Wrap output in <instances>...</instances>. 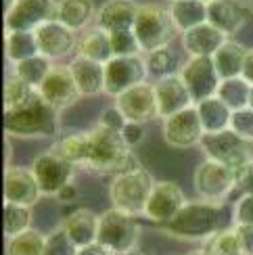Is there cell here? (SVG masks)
<instances>
[{"mask_svg":"<svg viewBox=\"0 0 253 255\" xmlns=\"http://www.w3.org/2000/svg\"><path fill=\"white\" fill-rule=\"evenodd\" d=\"M140 167V161L126 144L122 132L111 130L97 124L88 130V153L84 169L99 174V176H122L126 172Z\"/></svg>","mask_w":253,"mask_h":255,"instance_id":"6da1fadb","label":"cell"},{"mask_svg":"<svg viewBox=\"0 0 253 255\" xmlns=\"http://www.w3.org/2000/svg\"><path fill=\"white\" fill-rule=\"evenodd\" d=\"M222 209L220 205L207 201H188L170 224H165V232L184 241H207L222 228Z\"/></svg>","mask_w":253,"mask_h":255,"instance_id":"7a4b0ae2","label":"cell"},{"mask_svg":"<svg viewBox=\"0 0 253 255\" xmlns=\"http://www.w3.org/2000/svg\"><path fill=\"white\" fill-rule=\"evenodd\" d=\"M52 107L40 99V94L36 92V97L31 99L25 107H21L17 111H6L4 113V132L6 136L13 138H46L55 136L59 120Z\"/></svg>","mask_w":253,"mask_h":255,"instance_id":"3957f363","label":"cell"},{"mask_svg":"<svg viewBox=\"0 0 253 255\" xmlns=\"http://www.w3.org/2000/svg\"><path fill=\"white\" fill-rule=\"evenodd\" d=\"M155 182L157 180H153L151 172H146L142 165L132 169V172L115 176L109 186L111 207L134 218L144 216V209H146V203H149Z\"/></svg>","mask_w":253,"mask_h":255,"instance_id":"277c9868","label":"cell"},{"mask_svg":"<svg viewBox=\"0 0 253 255\" xmlns=\"http://www.w3.org/2000/svg\"><path fill=\"white\" fill-rule=\"evenodd\" d=\"M178 29L172 21L170 10L163 8L161 4L146 2L140 4L138 17L134 23V36L138 40L142 52H153L157 48L170 46V42L176 38Z\"/></svg>","mask_w":253,"mask_h":255,"instance_id":"5b68a950","label":"cell"},{"mask_svg":"<svg viewBox=\"0 0 253 255\" xmlns=\"http://www.w3.org/2000/svg\"><path fill=\"white\" fill-rule=\"evenodd\" d=\"M140 239V226L134 216L120 209H107L99 216V237L97 243L107 247L113 255H128L136 249Z\"/></svg>","mask_w":253,"mask_h":255,"instance_id":"8992f818","label":"cell"},{"mask_svg":"<svg viewBox=\"0 0 253 255\" xmlns=\"http://www.w3.org/2000/svg\"><path fill=\"white\" fill-rule=\"evenodd\" d=\"M195 193L201 201L214 205H222L237 188V169L222 165L214 159H205L201 165H197L193 174Z\"/></svg>","mask_w":253,"mask_h":255,"instance_id":"52a82bcc","label":"cell"},{"mask_svg":"<svg viewBox=\"0 0 253 255\" xmlns=\"http://www.w3.org/2000/svg\"><path fill=\"white\" fill-rule=\"evenodd\" d=\"M199 146L203 148L207 159H214V161L233 167L237 172L253 161V142L243 136H239L230 128L224 132L205 134Z\"/></svg>","mask_w":253,"mask_h":255,"instance_id":"ba28073f","label":"cell"},{"mask_svg":"<svg viewBox=\"0 0 253 255\" xmlns=\"http://www.w3.org/2000/svg\"><path fill=\"white\" fill-rule=\"evenodd\" d=\"M146 78H149L146 59H142L140 55L113 57L105 65V94L115 99L122 92L138 86V84H144Z\"/></svg>","mask_w":253,"mask_h":255,"instance_id":"9c48e42d","label":"cell"},{"mask_svg":"<svg viewBox=\"0 0 253 255\" xmlns=\"http://www.w3.org/2000/svg\"><path fill=\"white\" fill-rule=\"evenodd\" d=\"M36 92L40 94V99L55 111H65L82 99L80 88L71 76L69 65H52V69L48 71V76L38 86Z\"/></svg>","mask_w":253,"mask_h":255,"instance_id":"30bf717a","label":"cell"},{"mask_svg":"<svg viewBox=\"0 0 253 255\" xmlns=\"http://www.w3.org/2000/svg\"><path fill=\"white\" fill-rule=\"evenodd\" d=\"M180 78L184 80L195 105L209 97H216L222 82L212 57H188V61L180 67Z\"/></svg>","mask_w":253,"mask_h":255,"instance_id":"8fae6325","label":"cell"},{"mask_svg":"<svg viewBox=\"0 0 253 255\" xmlns=\"http://www.w3.org/2000/svg\"><path fill=\"white\" fill-rule=\"evenodd\" d=\"M29 167L38 180L42 195L46 197H57L67 184H71L73 174H76V165L61 159L52 151L38 155Z\"/></svg>","mask_w":253,"mask_h":255,"instance_id":"7c38bea8","label":"cell"},{"mask_svg":"<svg viewBox=\"0 0 253 255\" xmlns=\"http://www.w3.org/2000/svg\"><path fill=\"white\" fill-rule=\"evenodd\" d=\"M161 134H163V142L172 148H193L201 144L205 130L201 126V120H199L195 105L165 118L161 126Z\"/></svg>","mask_w":253,"mask_h":255,"instance_id":"4fadbf2b","label":"cell"},{"mask_svg":"<svg viewBox=\"0 0 253 255\" xmlns=\"http://www.w3.org/2000/svg\"><path fill=\"white\" fill-rule=\"evenodd\" d=\"M57 19L55 0H17L4 13L6 31H36L42 23Z\"/></svg>","mask_w":253,"mask_h":255,"instance_id":"5bb4252c","label":"cell"},{"mask_svg":"<svg viewBox=\"0 0 253 255\" xmlns=\"http://www.w3.org/2000/svg\"><path fill=\"white\" fill-rule=\"evenodd\" d=\"M188 203L182 188L170 180H159L153 186L149 203L144 209V218L155 222V224H170V222L180 214V209Z\"/></svg>","mask_w":253,"mask_h":255,"instance_id":"9a60e30c","label":"cell"},{"mask_svg":"<svg viewBox=\"0 0 253 255\" xmlns=\"http://www.w3.org/2000/svg\"><path fill=\"white\" fill-rule=\"evenodd\" d=\"M113 105L126 115V120L134 124H149L155 118H159L155 86L149 82L138 84V86L122 92L120 97H115Z\"/></svg>","mask_w":253,"mask_h":255,"instance_id":"2e32d148","label":"cell"},{"mask_svg":"<svg viewBox=\"0 0 253 255\" xmlns=\"http://www.w3.org/2000/svg\"><path fill=\"white\" fill-rule=\"evenodd\" d=\"M253 15L249 0H214L207 4V21L233 38L243 29Z\"/></svg>","mask_w":253,"mask_h":255,"instance_id":"e0dca14e","label":"cell"},{"mask_svg":"<svg viewBox=\"0 0 253 255\" xmlns=\"http://www.w3.org/2000/svg\"><path fill=\"white\" fill-rule=\"evenodd\" d=\"M36 40L40 46V55L48 57L50 61H63L67 59L73 50L78 48L76 31L63 25L61 21L52 19L42 23L36 29Z\"/></svg>","mask_w":253,"mask_h":255,"instance_id":"ac0fdd59","label":"cell"},{"mask_svg":"<svg viewBox=\"0 0 253 255\" xmlns=\"http://www.w3.org/2000/svg\"><path fill=\"white\" fill-rule=\"evenodd\" d=\"M4 203L34 207L38 199L42 197V190L38 186V180L31 172V167H6L4 169V182H2Z\"/></svg>","mask_w":253,"mask_h":255,"instance_id":"d6986e66","label":"cell"},{"mask_svg":"<svg viewBox=\"0 0 253 255\" xmlns=\"http://www.w3.org/2000/svg\"><path fill=\"white\" fill-rule=\"evenodd\" d=\"M155 99H157V109H159V118L165 120L174 113H180L188 107H193L195 101L188 92L184 80L180 73L176 76H167L161 80H155Z\"/></svg>","mask_w":253,"mask_h":255,"instance_id":"ffe728a7","label":"cell"},{"mask_svg":"<svg viewBox=\"0 0 253 255\" xmlns=\"http://www.w3.org/2000/svg\"><path fill=\"white\" fill-rule=\"evenodd\" d=\"M140 4L136 0H105L97 8V19L94 25L109 31V34H120V31H134L136 17H138Z\"/></svg>","mask_w":253,"mask_h":255,"instance_id":"44dd1931","label":"cell"},{"mask_svg":"<svg viewBox=\"0 0 253 255\" xmlns=\"http://www.w3.org/2000/svg\"><path fill=\"white\" fill-rule=\"evenodd\" d=\"M180 40H182V48L188 52V57H214L218 48L228 40V36L207 21L203 25H197L180 34Z\"/></svg>","mask_w":253,"mask_h":255,"instance_id":"7402d4cb","label":"cell"},{"mask_svg":"<svg viewBox=\"0 0 253 255\" xmlns=\"http://www.w3.org/2000/svg\"><path fill=\"white\" fill-rule=\"evenodd\" d=\"M61 228L67 232V237L71 239V243L78 249L86 247V245H90V243H97V237H99V216L94 214L92 209H86V207L73 209L71 214L65 216Z\"/></svg>","mask_w":253,"mask_h":255,"instance_id":"603a6c76","label":"cell"},{"mask_svg":"<svg viewBox=\"0 0 253 255\" xmlns=\"http://www.w3.org/2000/svg\"><path fill=\"white\" fill-rule=\"evenodd\" d=\"M69 69H71V76L76 80L82 97L105 94V65L103 63L76 55L69 63Z\"/></svg>","mask_w":253,"mask_h":255,"instance_id":"cb8c5ba5","label":"cell"},{"mask_svg":"<svg viewBox=\"0 0 253 255\" xmlns=\"http://www.w3.org/2000/svg\"><path fill=\"white\" fill-rule=\"evenodd\" d=\"M76 55L107 65V63L113 59L111 34L109 31H105V29H101L99 25H92L88 29H84V34L78 40Z\"/></svg>","mask_w":253,"mask_h":255,"instance_id":"d4e9b609","label":"cell"},{"mask_svg":"<svg viewBox=\"0 0 253 255\" xmlns=\"http://www.w3.org/2000/svg\"><path fill=\"white\" fill-rule=\"evenodd\" d=\"M94 19H97L94 0H57V21L69 29H88Z\"/></svg>","mask_w":253,"mask_h":255,"instance_id":"484cf974","label":"cell"},{"mask_svg":"<svg viewBox=\"0 0 253 255\" xmlns=\"http://www.w3.org/2000/svg\"><path fill=\"white\" fill-rule=\"evenodd\" d=\"M199 120H201V126L205 134H216V132H224L230 128V122H233V109L216 94V97H209L201 103L195 105Z\"/></svg>","mask_w":253,"mask_h":255,"instance_id":"4316f807","label":"cell"},{"mask_svg":"<svg viewBox=\"0 0 253 255\" xmlns=\"http://www.w3.org/2000/svg\"><path fill=\"white\" fill-rule=\"evenodd\" d=\"M167 10H170L178 34L207 23V4L201 0H176V2H170Z\"/></svg>","mask_w":253,"mask_h":255,"instance_id":"83f0119b","label":"cell"},{"mask_svg":"<svg viewBox=\"0 0 253 255\" xmlns=\"http://www.w3.org/2000/svg\"><path fill=\"white\" fill-rule=\"evenodd\" d=\"M245 55L247 48H243V44H239L237 40L228 38L222 46L218 48V52L212 57L214 65L220 73L222 80H230V78H241L243 73V63H245Z\"/></svg>","mask_w":253,"mask_h":255,"instance_id":"f1b7e54d","label":"cell"},{"mask_svg":"<svg viewBox=\"0 0 253 255\" xmlns=\"http://www.w3.org/2000/svg\"><path fill=\"white\" fill-rule=\"evenodd\" d=\"M4 55L13 65L40 55L36 31H4Z\"/></svg>","mask_w":253,"mask_h":255,"instance_id":"f546056e","label":"cell"},{"mask_svg":"<svg viewBox=\"0 0 253 255\" xmlns=\"http://www.w3.org/2000/svg\"><path fill=\"white\" fill-rule=\"evenodd\" d=\"M50 151L59 155L61 159L73 163L76 167H84L86 163V153H88V130L86 132H76L69 136H63L50 146Z\"/></svg>","mask_w":253,"mask_h":255,"instance_id":"4dcf8cb0","label":"cell"},{"mask_svg":"<svg viewBox=\"0 0 253 255\" xmlns=\"http://www.w3.org/2000/svg\"><path fill=\"white\" fill-rule=\"evenodd\" d=\"M180 67L182 65L180 59H178V52L172 46L157 48L146 55V69H149V76L155 80L176 76V73H180Z\"/></svg>","mask_w":253,"mask_h":255,"instance_id":"1f68e13d","label":"cell"},{"mask_svg":"<svg viewBox=\"0 0 253 255\" xmlns=\"http://www.w3.org/2000/svg\"><path fill=\"white\" fill-rule=\"evenodd\" d=\"M218 97L222 99L233 111L249 107V97H251V84L241 76V78H230L222 80L218 88Z\"/></svg>","mask_w":253,"mask_h":255,"instance_id":"d6a6232c","label":"cell"},{"mask_svg":"<svg viewBox=\"0 0 253 255\" xmlns=\"http://www.w3.org/2000/svg\"><path fill=\"white\" fill-rule=\"evenodd\" d=\"M44 247L46 237L36 228L6 239V255H44Z\"/></svg>","mask_w":253,"mask_h":255,"instance_id":"836d02e7","label":"cell"},{"mask_svg":"<svg viewBox=\"0 0 253 255\" xmlns=\"http://www.w3.org/2000/svg\"><path fill=\"white\" fill-rule=\"evenodd\" d=\"M52 69V61L44 55H36V57H31V59H25V61H21L17 63V65L13 67V73L17 78H21L25 84H29L31 88H36L42 82H44V78L48 76V71Z\"/></svg>","mask_w":253,"mask_h":255,"instance_id":"e575fe53","label":"cell"},{"mask_svg":"<svg viewBox=\"0 0 253 255\" xmlns=\"http://www.w3.org/2000/svg\"><path fill=\"white\" fill-rule=\"evenodd\" d=\"M203 251L207 255H245L237 226H230V228L216 232L212 239L205 241Z\"/></svg>","mask_w":253,"mask_h":255,"instance_id":"d590c367","label":"cell"},{"mask_svg":"<svg viewBox=\"0 0 253 255\" xmlns=\"http://www.w3.org/2000/svg\"><path fill=\"white\" fill-rule=\"evenodd\" d=\"M31 228V207L25 205H15V203H4L2 207V230L4 237H17L21 232Z\"/></svg>","mask_w":253,"mask_h":255,"instance_id":"8d00e7d4","label":"cell"},{"mask_svg":"<svg viewBox=\"0 0 253 255\" xmlns=\"http://www.w3.org/2000/svg\"><path fill=\"white\" fill-rule=\"evenodd\" d=\"M36 97V88H31L29 84H25L21 78H17L15 73L4 82V113L6 111H17Z\"/></svg>","mask_w":253,"mask_h":255,"instance_id":"74e56055","label":"cell"},{"mask_svg":"<svg viewBox=\"0 0 253 255\" xmlns=\"http://www.w3.org/2000/svg\"><path fill=\"white\" fill-rule=\"evenodd\" d=\"M76 253H78V247L73 245L71 239L67 237V232L61 226L46 237L44 255H76Z\"/></svg>","mask_w":253,"mask_h":255,"instance_id":"f35d334b","label":"cell"},{"mask_svg":"<svg viewBox=\"0 0 253 255\" xmlns=\"http://www.w3.org/2000/svg\"><path fill=\"white\" fill-rule=\"evenodd\" d=\"M111 46H113V57H134V55H140L142 52L134 31L111 34Z\"/></svg>","mask_w":253,"mask_h":255,"instance_id":"ab89813d","label":"cell"},{"mask_svg":"<svg viewBox=\"0 0 253 255\" xmlns=\"http://www.w3.org/2000/svg\"><path fill=\"white\" fill-rule=\"evenodd\" d=\"M230 130H235L239 136L247 138L253 142V109L245 107L233 113V122H230Z\"/></svg>","mask_w":253,"mask_h":255,"instance_id":"60d3db41","label":"cell"},{"mask_svg":"<svg viewBox=\"0 0 253 255\" xmlns=\"http://www.w3.org/2000/svg\"><path fill=\"white\" fill-rule=\"evenodd\" d=\"M233 226H253V195H241L235 203Z\"/></svg>","mask_w":253,"mask_h":255,"instance_id":"b9f144b4","label":"cell"},{"mask_svg":"<svg viewBox=\"0 0 253 255\" xmlns=\"http://www.w3.org/2000/svg\"><path fill=\"white\" fill-rule=\"evenodd\" d=\"M99 124H101V126H105V128H111V130L122 132L124 128H126V124H128V120H126V115H124L118 107H115V105H111V107L103 109Z\"/></svg>","mask_w":253,"mask_h":255,"instance_id":"7bdbcfd3","label":"cell"},{"mask_svg":"<svg viewBox=\"0 0 253 255\" xmlns=\"http://www.w3.org/2000/svg\"><path fill=\"white\" fill-rule=\"evenodd\" d=\"M237 188L243 195H253V161L237 172Z\"/></svg>","mask_w":253,"mask_h":255,"instance_id":"ee69618b","label":"cell"},{"mask_svg":"<svg viewBox=\"0 0 253 255\" xmlns=\"http://www.w3.org/2000/svg\"><path fill=\"white\" fill-rule=\"evenodd\" d=\"M122 138L126 140V144H128L130 148L138 144L142 138H144V132H142V124H134V122H128L126 124V128L122 130Z\"/></svg>","mask_w":253,"mask_h":255,"instance_id":"f6af8a7d","label":"cell"},{"mask_svg":"<svg viewBox=\"0 0 253 255\" xmlns=\"http://www.w3.org/2000/svg\"><path fill=\"white\" fill-rule=\"evenodd\" d=\"M245 255H253V226H237Z\"/></svg>","mask_w":253,"mask_h":255,"instance_id":"bcb514c9","label":"cell"},{"mask_svg":"<svg viewBox=\"0 0 253 255\" xmlns=\"http://www.w3.org/2000/svg\"><path fill=\"white\" fill-rule=\"evenodd\" d=\"M76 255H113L107 247H103L101 243H90L86 247H80Z\"/></svg>","mask_w":253,"mask_h":255,"instance_id":"7dc6e473","label":"cell"},{"mask_svg":"<svg viewBox=\"0 0 253 255\" xmlns=\"http://www.w3.org/2000/svg\"><path fill=\"white\" fill-rule=\"evenodd\" d=\"M57 199L61 201V203H73V201H76L78 199V186L76 184H67L65 188H63L61 190V193L57 195Z\"/></svg>","mask_w":253,"mask_h":255,"instance_id":"c3c4849f","label":"cell"},{"mask_svg":"<svg viewBox=\"0 0 253 255\" xmlns=\"http://www.w3.org/2000/svg\"><path fill=\"white\" fill-rule=\"evenodd\" d=\"M251 86H253V48H247L245 55V63H243V73H241Z\"/></svg>","mask_w":253,"mask_h":255,"instance_id":"681fc988","label":"cell"},{"mask_svg":"<svg viewBox=\"0 0 253 255\" xmlns=\"http://www.w3.org/2000/svg\"><path fill=\"white\" fill-rule=\"evenodd\" d=\"M184 255H207L203 249H199V251H191V253H184Z\"/></svg>","mask_w":253,"mask_h":255,"instance_id":"f907efd6","label":"cell"},{"mask_svg":"<svg viewBox=\"0 0 253 255\" xmlns=\"http://www.w3.org/2000/svg\"><path fill=\"white\" fill-rule=\"evenodd\" d=\"M249 107L253 109V86H251V97H249Z\"/></svg>","mask_w":253,"mask_h":255,"instance_id":"816d5d0a","label":"cell"},{"mask_svg":"<svg viewBox=\"0 0 253 255\" xmlns=\"http://www.w3.org/2000/svg\"><path fill=\"white\" fill-rule=\"evenodd\" d=\"M128 255H144V253H138V251H132V253H128Z\"/></svg>","mask_w":253,"mask_h":255,"instance_id":"f5cc1de1","label":"cell"},{"mask_svg":"<svg viewBox=\"0 0 253 255\" xmlns=\"http://www.w3.org/2000/svg\"><path fill=\"white\" fill-rule=\"evenodd\" d=\"M201 2H205V4H209V2H214V0H201Z\"/></svg>","mask_w":253,"mask_h":255,"instance_id":"db71d44e","label":"cell"},{"mask_svg":"<svg viewBox=\"0 0 253 255\" xmlns=\"http://www.w3.org/2000/svg\"><path fill=\"white\" fill-rule=\"evenodd\" d=\"M170 2H176V0H170Z\"/></svg>","mask_w":253,"mask_h":255,"instance_id":"11a10c76","label":"cell"},{"mask_svg":"<svg viewBox=\"0 0 253 255\" xmlns=\"http://www.w3.org/2000/svg\"><path fill=\"white\" fill-rule=\"evenodd\" d=\"M249 2H253V0H249Z\"/></svg>","mask_w":253,"mask_h":255,"instance_id":"9f6ffc18","label":"cell"}]
</instances>
